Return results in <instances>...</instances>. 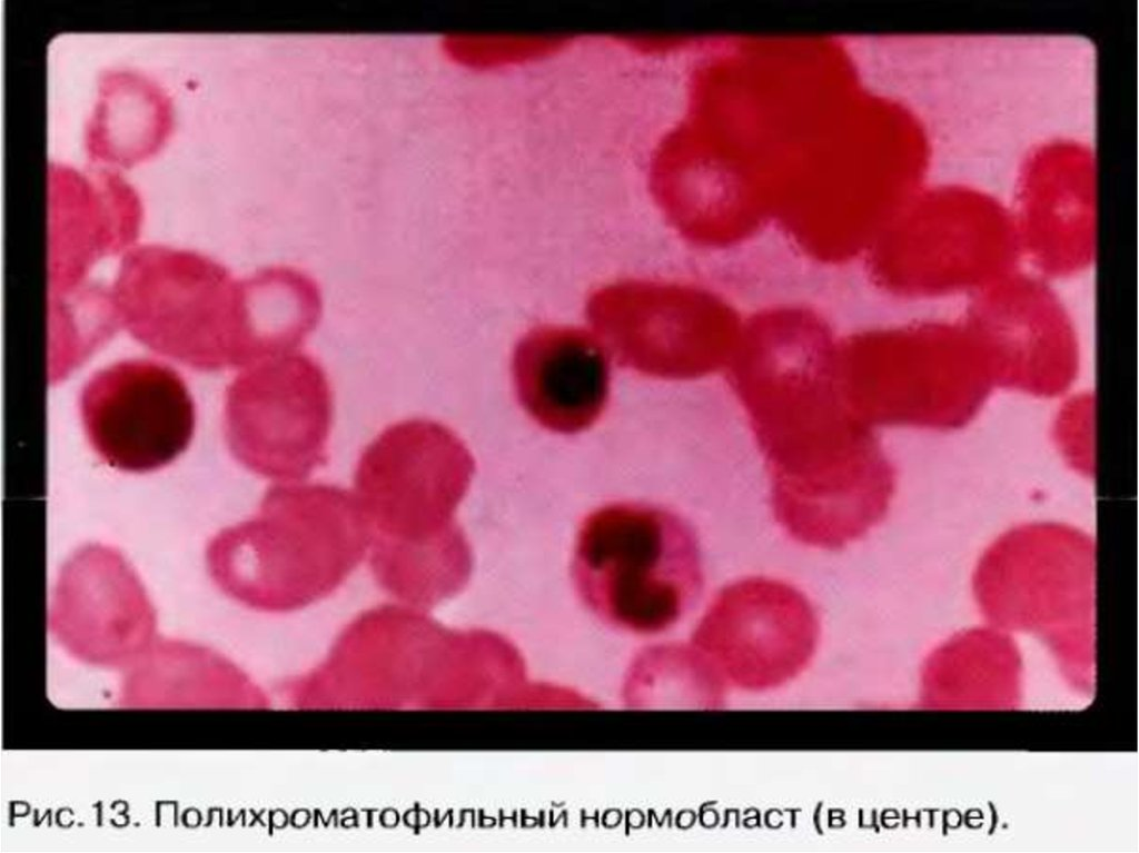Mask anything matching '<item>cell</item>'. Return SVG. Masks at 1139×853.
Returning <instances> with one entry per match:
<instances>
[{
	"mask_svg": "<svg viewBox=\"0 0 1139 853\" xmlns=\"http://www.w3.org/2000/svg\"><path fill=\"white\" fill-rule=\"evenodd\" d=\"M816 634L813 608L802 592L783 581L753 576L717 593L696 641L729 657L790 663L808 656Z\"/></svg>",
	"mask_w": 1139,
	"mask_h": 853,
	"instance_id": "10",
	"label": "cell"
},
{
	"mask_svg": "<svg viewBox=\"0 0 1139 853\" xmlns=\"http://www.w3.org/2000/svg\"><path fill=\"white\" fill-rule=\"evenodd\" d=\"M168 125L167 99L149 80L131 73L106 77L88 125V150L106 163H135L158 149Z\"/></svg>",
	"mask_w": 1139,
	"mask_h": 853,
	"instance_id": "12",
	"label": "cell"
},
{
	"mask_svg": "<svg viewBox=\"0 0 1139 853\" xmlns=\"http://www.w3.org/2000/svg\"><path fill=\"white\" fill-rule=\"evenodd\" d=\"M333 411L329 381L313 357L296 349L263 359L229 391L230 450L263 477L305 479L327 463Z\"/></svg>",
	"mask_w": 1139,
	"mask_h": 853,
	"instance_id": "6",
	"label": "cell"
},
{
	"mask_svg": "<svg viewBox=\"0 0 1139 853\" xmlns=\"http://www.w3.org/2000/svg\"><path fill=\"white\" fill-rule=\"evenodd\" d=\"M129 667L123 702L141 706L224 704L237 675L215 651L180 639L153 642Z\"/></svg>",
	"mask_w": 1139,
	"mask_h": 853,
	"instance_id": "11",
	"label": "cell"
},
{
	"mask_svg": "<svg viewBox=\"0 0 1139 853\" xmlns=\"http://www.w3.org/2000/svg\"><path fill=\"white\" fill-rule=\"evenodd\" d=\"M474 472L464 442L428 418L395 423L364 449L355 495L370 529L369 565L387 593L432 607L464 588L473 558L455 512Z\"/></svg>",
	"mask_w": 1139,
	"mask_h": 853,
	"instance_id": "1",
	"label": "cell"
},
{
	"mask_svg": "<svg viewBox=\"0 0 1139 853\" xmlns=\"http://www.w3.org/2000/svg\"><path fill=\"white\" fill-rule=\"evenodd\" d=\"M370 529L355 494L329 484H280L251 518L207 547L215 583L264 612H290L338 588L365 557Z\"/></svg>",
	"mask_w": 1139,
	"mask_h": 853,
	"instance_id": "2",
	"label": "cell"
},
{
	"mask_svg": "<svg viewBox=\"0 0 1139 853\" xmlns=\"http://www.w3.org/2000/svg\"><path fill=\"white\" fill-rule=\"evenodd\" d=\"M586 317L620 366L674 380L725 369L743 325L713 291L645 279L595 290Z\"/></svg>",
	"mask_w": 1139,
	"mask_h": 853,
	"instance_id": "5",
	"label": "cell"
},
{
	"mask_svg": "<svg viewBox=\"0 0 1139 853\" xmlns=\"http://www.w3.org/2000/svg\"><path fill=\"white\" fill-rule=\"evenodd\" d=\"M828 321L806 307L767 308L742 326L726 380L764 463L820 454L869 425L846 405Z\"/></svg>",
	"mask_w": 1139,
	"mask_h": 853,
	"instance_id": "3",
	"label": "cell"
},
{
	"mask_svg": "<svg viewBox=\"0 0 1139 853\" xmlns=\"http://www.w3.org/2000/svg\"><path fill=\"white\" fill-rule=\"evenodd\" d=\"M81 417L100 458L129 473L172 463L189 446L196 424L186 384L170 368L148 361L106 370L85 390Z\"/></svg>",
	"mask_w": 1139,
	"mask_h": 853,
	"instance_id": "7",
	"label": "cell"
},
{
	"mask_svg": "<svg viewBox=\"0 0 1139 853\" xmlns=\"http://www.w3.org/2000/svg\"><path fill=\"white\" fill-rule=\"evenodd\" d=\"M512 371L519 405L551 432L568 435L590 428L608 401L607 351L583 328H533L515 348Z\"/></svg>",
	"mask_w": 1139,
	"mask_h": 853,
	"instance_id": "9",
	"label": "cell"
},
{
	"mask_svg": "<svg viewBox=\"0 0 1139 853\" xmlns=\"http://www.w3.org/2000/svg\"><path fill=\"white\" fill-rule=\"evenodd\" d=\"M573 578L586 603L611 622L636 631L663 629L703 588L696 533L664 507L605 505L581 524Z\"/></svg>",
	"mask_w": 1139,
	"mask_h": 853,
	"instance_id": "4",
	"label": "cell"
},
{
	"mask_svg": "<svg viewBox=\"0 0 1139 853\" xmlns=\"http://www.w3.org/2000/svg\"><path fill=\"white\" fill-rule=\"evenodd\" d=\"M50 625L79 659L130 666L153 643L156 619L143 586L121 554L88 545L60 572Z\"/></svg>",
	"mask_w": 1139,
	"mask_h": 853,
	"instance_id": "8",
	"label": "cell"
}]
</instances>
